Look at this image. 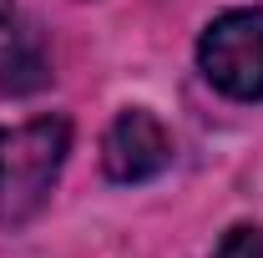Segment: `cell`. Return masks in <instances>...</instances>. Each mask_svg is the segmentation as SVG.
I'll return each mask as SVG.
<instances>
[{
	"label": "cell",
	"instance_id": "obj_1",
	"mask_svg": "<svg viewBox=\"0 0 263 258\" xmlns=\"http://www.w3.org/2000/svg\"><path fill=\"white\" fill-rule=\"evenodd\" d=\"M71 152L66 117H35L21 127H0V228H26L46 208Z\"/></svg>",
	"mask_w": 263,
	"mask_h": 258
},
{
	"label": "cell",
	"instance_id": "obj_2",
	"mask_svg": "<svg viewBox=\"0 0 263 258\" xmlns=\"http://www.w3.org/2000/svg\"><path fill=\"white\" fill-rule=\"evenodd\" d=\"M202 76L233 101H263V10H223L197 41Z\"/></svg>",
	"mask_w": 263,
	"mask_h": 258
},
{
	"label": "cell",
	"instance_id": "obj_3",
	"mask_svg": "<svg viewBox=\"0 0 263 258\" xmlns=\"http://www.w3.org/2000/svg\"><path fill=\"white\" fill-rule=\"evenodd\" d=\"M101 167L111 182H152L172 167V137L147 106H127L101 137Z\"/></svg>",
	"mask_w": 263,
	"mask_h": 258
},
{
	"label": "cell",
	"instance_id": "obj_4",
	"mask_svg": "<svg viewBox=\"0 0 263 258\" xmlns=\"http://www.w3.org/2000/svg\"><path fill=\"white\" fill-rule=\"evenodd\" d=\"M46 81H51V61H46L41 41L10 21L0 31V91L5 97H26V91H41Z\"/></svg>",
	"mask_w": 263,
	"mask_h": 258
},
{
	"label": "cell",
	"instance_id": "obj_5",
	"mask_svg": "<svg viewBox=\"0 0 263 258\" xmlns=\"http://www.w3.org/2000/svg\"><path fill=\"white\" fill-rule=\"evenodd\" d=\"M213 258H263V228H233L223 233V243H218V253Z\"/></svg>",
	"mask_w": 263,
	"mask_h": 258
},
{
	"label": "cell",
	"instance_id": "obj_6",
	"mask_svg": "<svg viewBox=\"0 0 263 258\" xmlns=\"http://www.w3.org/2000/svg\"><path fill=\"white\" fill-rule=\"evenodd\" d=\"M10 26V0H0V31Z\"/></svg>",
	"mask_w": 263,
	"mask_h": 258
}]
</instances>
